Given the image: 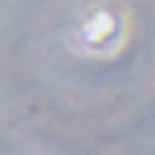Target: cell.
Instances as JSON below:
<instances>
[{
  "instance_id": "cell-1",
  "label": "cell",
  "mask_w": 155,
  "mask_h": 155,
  "mask_svg": "<svg viewBox=\"0 0 155 155\" xmlns=\"http://www.w3.org/2000/svg\"><path fill=\"white\" fill-rule=\"evenodd\" d=\"M110 37H114V16L98 12V16L86 21V41H90V45H106Z\"/></svg>"
}]
</instances>
